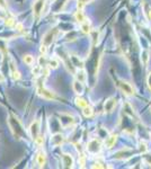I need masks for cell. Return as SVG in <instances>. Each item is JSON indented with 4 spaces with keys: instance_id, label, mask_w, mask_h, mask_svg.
Listing matches in <instances>:
<instances>
[{
    "instance_id": "9",
    "label": "cell",
    "mask_w": 151,
    "mask_h": 169,
    "mask_svg": "<svg viewBox=\"0 0 151 169\" xmlns=\"http://www.w3.org/2000/svg\"><path fill=\"white\" fill-rule=\"evenodd\" d=\"M62 165L64 168H72L73 167V158L71 157V154H68V153L62 154Z\"/></svg>"
},
{
    "instance_id": "28",
    "label": "cell",
    "mask_w": 151,
    "mask_h": 169,
    "mask_svg": "<svg viewBox=\"0 0 151 169\" xmlns=\"http://www.w3.org/2000/svg\"><path fill=\"white\" fill-rule=\"evenodd\" d=\"M140 151L142 152V153H145V152L148 151V148H147V143L142 141V142H140Z\"/></svg>"
},
{
    "instance_id": "23",
    "label": "cell",
    "mask_w": 151,
    "mask_h": 169,
    "mask_svg": "<svg viewBox=\"0 0 151 169\" xmlns=\"http://www.w3.org/2000/svg\"><path fill=\"white\" fill-rule=\"evenodd\" d=\"M11 77H13V79L14 80H19L20 79V72L17 70V69H15V70H13L11 71Z\"/></svg>"
},
{
    "instance_id": "34",
    "label": "cell",
    "mask_w": 151,
    "mask_h": 169,
    "mask_svg": "<svg viewBox=\"0 0 151 169\" xmlns=\"http://www.w3.org/2000/svg\"><path fill=\"white\" fill-rule=\"evenodd\" d=\"M5 81V77H3V75L0 72V82H3Z\"/></svg>"
},
{
    "instance_id": "5",
    "label": "cell",
    "mask_w": 151,
    "mask_h": 169,
    "mask_svg": "<svg viewBox=\"0 0 151 169\" xmlns=\"http://www.w3.org/2000/svg\"><path fill=\"white\" fill-rule=\"evenodd\" d=\"M118 87H120V89L125 94V95H127V96H133V95H134V89H133V87L129 84L127 81H123V80L120 81V82H118Z\"/></svg>"
},
{
    "instance_id": "2",
    "label": "cell",
    "mask_w": 151,
    "mask_h": 169,
    "mask_svg": "<svg viewBox=\"0 0 151 169\" xmlns=\"http://www.w3.org/2000/svg\"><path fill=\"white\" fill-rule=\"evenodd\" d=\"M37 94L41 97H43L44 99H48V101H54V99H57V95L54 93H52L49 89H46L43 85H38V87H37Z\"/></svg>"
},
{
    "instance_id": "13",
    "label": "cell",
    "mask_w": 151,
    "mask_h": 169,
    "mask_svg": "<svg viewBox=\"0 0 151 169\" xmlns=\"http://www.w3.org/2000/svg\"><path fill=\"white\" fill-rule=\"evenodd\" d=\"M72 87H73V90H75L76 94L81 95V94L84 93V82H81V81L76 79L75 81H73V84H72Z\"/></svg>"
},
{
    "instance_id": "7",
    "label": "cell",
    "mask_w": 151,
    "mask_h": 169,
    "mask_svg": "<svg viewBox=\"0 0 151 169\" xmlns=\"http://www.w3.org/2000/svg\"><path fill=\"white\" fill-rule=\"evenodd\" d=\"M44 5H45V0H36L33 5V11L34 15L36 17H40L41 14L43 13L44 9Z\"/></svg>"
},
{
    "instance_id": "32",
    "label": "cell",
    "mask_w": 151,
    "mask_h": 169,
    "mask_svg": "<svg viewBox=\"0 0 151 169\" xmlns=\"http://www.w3.org/2000/svg\"><path fill=\"white\" fill-rule=\"evenodd\" d=\"M15 27H16L17 31H23V24H20V23H17Z\"/></svg>"
},
{
    "instance_id": "21",
    "label": "cell",
    "mask_w": 151,
    "mask_h": 169,
    "mask_svg": "<svg viewBox=\"0 0 151 169\" xmlns=\"http://www.w3.org/2000/svg\"><path fill=\"white\" fill-rule=\"evenodd\" d=\"M82 113H84L85 117H92V114H94V110H92V107L88 105V106H86V107L82 108Z\"/></svg>"
},
{
    "instance_id": "22",
    "label": "cell",
    "mask_w": 151,
    "mask_h": 169,
    "mask_svg": "<svg viewBox=\"0 0 151 169\" xmlns=\"http://www.w3.org/2000/svg\"><path fill=\"white\" fill-rule=\"evenodd\" d=\"M48 66H49L50 69H57L59 67V61L57 59H50L49 62H48Z\"/></svg>"
},
{
    "instance_id": "1",
    "label": "cell",
    "mask_w": 151,
    "mask_h": 169,
    "mask_svg": "<svg viewBox=\"0 0 151 169\" xmlns=\"http://www.w3.org/2000/svg\"><path fill=\"white\" fill-rule=\"evenodd\" d=\"M9 126H10V130H11L13 134L15 135L16 138H18V139H20L24 134L26 135L24 127L22 126L20 122L16 117H14V116L10 117V119H9Z\"/></svg>"
},
{
    "instance_id": "18",
    "label": "cell",
    "mask_w": 151,
    "mask_h": 169,
    "mask_svg": "<svg viewBox=\"0 0 151 169\" xmlns=\"http://www.w3.org/2000/svg\"><path fill=\"white\" fill-rule=\"evenodd\" d=\"M81 31L84 32L85 34H90L92 33V25H90V23H88L87 20L81 24Z\"/></svg>"
},
{
    "instance_id": "12",
    "label": "cell",
    "mask_w": 151,
    "mask_h": 169,
    "mask_svg": "<svg viewBox=\"0 0 151 169\" xmlns=\"http://www.w3.org/2000/svg\"><path fill=\"white\" fill-rule=\"evenodd\" d=\"M63 140H64L63 135L61 134V133H57V134H54L51 138V144L54 145V147H59V145L62 144Z\"/></svg>"
},
{
    "instance_id": "16",
    "label": "cell",
    "mask_w": 151,
    "mask_h": 169,
    "mask_svg": "<svg viewBox=\"0 0 151 169\" xmlns=\"http://www.w3.org/2000/svg\"><path fill=\"white\" fill-rule=\"evenodd\" d=\"M76 77H77V80H79L81 82H86V80H87V76H86V72H85L84 69H79L76 72Z\"/></svg>"
},
{
    "instance_id": "11",
    "label": "cell",
    "mask_w": 151,
    "mask_h": 169,
    "mask_svg": "<svg viewBox=\"0 0 151 169\" xmlns=\"http://www.w3.org/2000/svg\"><path fill=\"white\" fill-rule=\"evenodd\" d=\"M36 162L40 167H44L45 163H46V153L41 150V151L37 152V156H36Z\"/></svg>"
},
{
    "instance_id": "20",
    "label": "cell",
    "mask_w": 151,
    "mask_h": 169,
    "mask_svg": "<svg viewBox=\"0 0 151 169\" xmlns=\"http://www.w3.org/2000/svg\"><path fill=\"white\" fill-rule=\"evenodd\" d=\"M76 104H77V106H79L81 108L88 106V101H86V99H84V98H81V97H77L76 98Z\"/></svg>"
},
{
    "instance_id": "4",
    "label": "cell",
    "mask_w": 151,
    "mask_h": 169,
    "mask_svg": "<svg viewBox=\"0 0 151 169\" xmlns=\"http://www.w3.org/2000/svg\"><path fill=\"white\" fill-rule=\"evenodd\" d=\"M101 149V141H98V140H96V139H94L92 141H89V143L87 144V150L89 153H92V154H95V153H97V152H99Z\"/></svg>"
},
{
    "instance_id": "10",
    "label": "cell",
    "mask_w": 151,
    "mask_h": 169,
    "mask_svg": "<svg viewBox=\"0 0 151 169\" xmlns=\"http://www.w3.org/2000/svg\"><path fill=\"white\" fill-rule=\"evenodd\" d=\"M73 122H75L73 116H71V115H69V114H62L61 117H60V123H61L64 127L71 125Z\"/></svg>"
},
{
    "instance_id": "25",
    "label": "cell",
    "mask_w": 151,
    "mask_h": 169,
    "mask_svg": "<svg viewBox=\"0 0 151 169\" xmlns=\"http://www.w3.org/2000/svg\"><path fill=\"white\" fill-rule=\"evenodd\" d=\"M148 60H149V57H148V51H143L142 52V62H143L144 66L148 63Z\"/></svg>"
},
{
    "instance_id": "8",
    "label": "cell",
    "mask_w": 151,
    "mask_h": 169,
    "mask_svg": "<svg viewBox=\"0 0 151 169\" xmlns=\"http://www.w3.org/2000/svg\"><path fill=\"white\" fill-rule=\"evenodd\" d=\"M115 106H116V99L114 97H110V98H108L107 101H105V104H104V110L106 113H110V112H113V110L115 108Z\"/></svg>"
},
{
    "instance_id": "17",
    "label": "cell",
    "mask_w": 151,
    "mask_h": 169,
    "mask_svg": "<svg viewBox=\"0 0 151 169\" xmlns=\"http://www.w3.org/2000/svg\"><path fill=\"white\" fill-rule=\"evenodd\" d=\"M75 18L76 20L79 23V24H82V23H85L86 22V16L84 15V13L81 11V10H78L77 13L75 14Z\"/></svg>"
},
{
    "instance_id": "33",
    "label": "cell",
    "mask_w": 151,
    "mask_h": 169,
    "mask_svg": "<svg viewBox=\"0 0 151 169\" xmlns=\"http://www.w3.org/2000/svg\"><path fill=\"white\" fill-rule=\"evenodd\" d=\"M148 87H149V89L151 90V72L149 73V76H148Z\"/></svg>"
},
{
    "instance_id": "27",
    "label": "cell",
    "mask_w": 151,
    "mask_h": 169,
    "mask_svg": "<svg viewBox=\"0 0 151 169\" xmlns=\"http://www.w3.org/2000/svg\"><path fill=\"white\" fill-rule=\"evenodd\" d=\"M5 24H6V26H8V27H13V26L16 25L15 24V20L13 18H7L6 22H5Z\"/></svg>"
},
{
    "instance_id": "29",
    "label": "cell",
    "mask_w": 151,
    "mask_h": 169,
    "mask_svg": "<svg viewBox=\"0 0 151 169\" xmlns=\"http://www.w3.org/2000/svg\"><path fill=\"white\" fill-rule=\"evenodd\" d=\"M40 52H41V54H42V55H45V54H46V52H48V46H46V45H44V44H42V45H41V47H40Z\"/></svg>"
},
{
    "instance_id": "35",
    "label": "cell",
    "mask_w": 151,
    "mask_h": 169,
    "mask_svg": "<svg viewBox=\"0 0 151 169\" xmlns=\"http://www.w3.org/2000/svg\"><path fill=\"white\" fill-rule=\"evenodd\" d=\"M149 18H150V19H151V10H150V11H149Z\"/></svg>"
},
{
    "instance_id": "14",
    "label": "cell",
    "mask_w": 151,
    "mask_h": 169,
    "mask_svg": "<svg viewBox=\"0 0 151 169\" xmlns=\"http://www.w3.org/2000/svg\"><path fill=\"white\" fill-rule=\"evenodd\" d=\"M116 139H117V135L116 134L109 135L108 138L106 139V141H105V147H106L107 149H110L112 147H114V144L116 142Z\"/></svg>"
},
{
    "instance_id": "15",
    "label": "cell",
    "mask_w": 151,
    "mask_h": 169,
    "mask_svg": "<svg viewBox=\"0 0 151 169\" xmlns=\"http://www.w3.org/2000/svg\"><path fill=\"white\" fill-rule=\"evenodd\" d=\"M70 59H71V64H72V66L79 68V69H84V62L79 59L78 57H76V55H71Z\"/></svg>"
},
{
    "instance_id": "6",
    "label": "cell",
    "mask_w": 151,
    "mask_h": 169,
    "mask_svg": "<svg viewBox=\"0 0 151 169\" xmlns=\"http://www.w3.org/2000/svg\"><path fill=\"white\" fill-rule=\"evenodd\" d=\"M40 125H41V121L40 119H36L34 121L33 123L31 124L29 126V133H31V136L33 138V140H35L38 135H40Z\"/></svg>"
},
{
    "instance_id": "3",
    "label": "cell",
    "mask_w": 151,
    "mask_h": 169,
    "mask_svg": "<svg viewBox=\"0 0 151 169\" xmlns=\"http://www.w3.org/2000/svg\"><path fill=\"white\" fill-rule=\"evenodd\" d=\"M57 33H58V29H57V28H53V29L49 31L48 33L43 36L42 44L46 45V46L51 45V44L53 43V41H54V38H55V35H57Z\"/></svg>"
},
{
    "instance_id": "24",
    "label": "cell",
    "mask_w": 151,
    "mask_h": 169,
    "mask_svg": "<svg viewBox=\"0 0 151 169\" xmlns=\"http://www.w3.org/2000/svg\"><path fill=\"white\" fill-rule=\"evenodd\" d=\"M34 141H35V143L37 144L38 147H41V145H43V143H44V135L40 134L36 139H35V140H34Z\"/></svg>"
},
{
    "instance_id": "26",
    "label": "cell",
    "mask_w": 151,
    "mask_h": 169,
    "mask_svg": "<svg viewBox=\"0 0 151 169\" xmlns=\"http://www.w3.org/2000/svg\"><path fill=\"white\" fill-rule=\"evenodd\" d=\"M86 156L85 154H80L79 156V165L81 166V167H85V165H86Z\"/></svg>"
},
{
    "instance_id": "31",
    "label": "cell",
    "mask_w": 151,
    "mask_h": 169,
    "mask_svg": "<svg viewBox=\"0 0 151 169\" xmlns=\"http://www.w3.org/2000/svg\"><path fill=\"white\" fill-rule=\"evenodd\" d=\"M0 8H2V9L7 8V2H6V0H0Z\"/></svg>"
},
{
    "instance_id": "30",
    "label": "cell",
    "mask_w": 151,
    "mask_h": 169,
    "mask_svg": "<svg viewBox=\"0 0 151 169\" xmlns=\"http://www.w3.org/2000/svg\"><path fill=\"white\" fill-rule=\"evenodd\" d=\"M38 62H40V67H44V66H45V59H44V55L40 57Z\"/></svg>"
},
{
    "instance_id": "19",
    "label": "cell",
    "mask_w": 151,
    "mask_h": 169,
    "mask_svg": "<svg viewBox=\"0 0 151 169\" xmlns=\"http://www.w3.org/2000/svg\"><path fill=\"white\" fill-rule=\"evenodd\" d=\"M23 61L25 62V64H27V66H33L34 62H35V59H34L33 55L26 54V55H24V58H23Z\"/></svg>"
}]
</instances>
